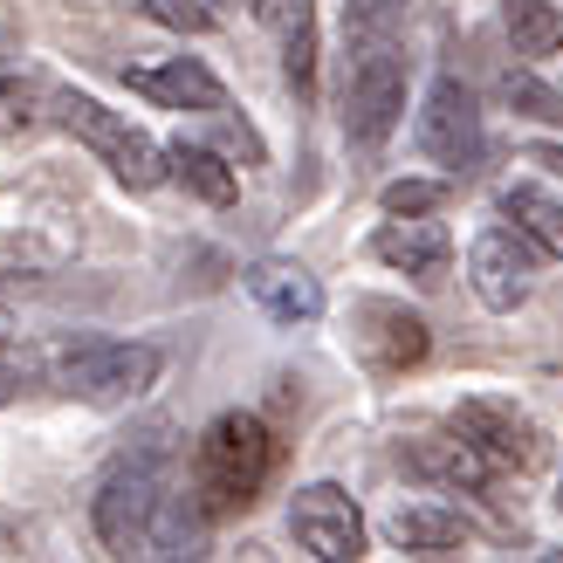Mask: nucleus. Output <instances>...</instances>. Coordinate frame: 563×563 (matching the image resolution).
Instances as JSON below:
<instances>
[{
  "mask_svg": "<svg viewBox=\"0 0 563 563\" xmlns=\"http://www.w3.org/2000/svg\"><path fill=\"white\" fill-rule=\"evenodd\" d=\"M145 21H158V27H173V35H207L213 27V8L207 0H131Z\"/></svg>",
  "mask_w": 563,
  "mask_h": 563,
  "instance_id": "22",
  "label": "nucleus"
},
{
  "mask_svg": "<svg viewBox=\"0 0 563 563\" xmlns=\"http://www.w3.org/2000/svg\"><path fill=\"white\" fill-rule=\"evenodd\" d=\"M454 427L482 446L495 467L537 474V467L550 461V433H543L516 399H495V391H474V399H461V406H454Z\"/></svg>",
  "mask_w": 563,
  "mask_h": 563,
  "instance_id": "6",
  "label": "nucleus"
},
{
  "mask_svg": "<svg viewBox=\"0 0 563 563\" xmlns=\"http://www.w3.org/2000/svg\"><path fill=\"white\" fill-rule=\"evenodd\" d=\"M275 474V433L262 412H220L192 446V501L200 516H234L247 509Z\"/></svg>",
  "mask_w": 563,
  "mask_h": 563,
  "instance_id": "1",
  "label": "nucleus"
},
{
  "mask_svg": "<svg viewBox=\"0 0 563 563\" xmlns=\"http://www.w3.org/2000/svg\"><path fill=\"white\" fill-rule=\"evenodd\" d=\"M501 27H509V42L522 63H550L563 48V14L550 0H501Z\"/></svg>",
  "mask_w": 563,
  "mask_h": 563,
  "instance_id": "20",
  "label": "nucleus"
},
{
  "mask_svg": "<svg viewBox=\"0 0 563 563\" xmlns=\"http://www.w3.org/2000/svg\"><path fill=\"white\" fill-rule=\"evenodd\" d=\"M406 118V48L399 42H357L344 69V131L351 145L378 152Z\"/></svg>",
  "mask_w": 563,
  "mask_h": 563,
  "instance_id": "5",
  "label": "nucleus"
},
{
  "mask_svg": "<svg viewBox=\"0 0 563 563\" xmlns=\"http://www.w3.org/2000/svg\"><path fill=\"white\" fill-rule=\"evenodd\" d=\"M419 152L446 165L454 179L482 165V110H474V90L461 76H440L427 103H419Z\"/></svg>",
  "mask_w": 563,
  "mask_h": 563,
  "instance_id": "7",
  "label": "nucleus"
},
{
  "mask_svg": "<svg viewBox=\"0 0 563 563\" xmlns=\"http://www.w3.org/2000/svg\"><path fill=\"white\" fill-rule=\"evenodd\" d=\"M501 220L529 234V247H543L550 262H563V200H550L543 186H509L501 192Z\"/></svg>",
  "mask_w": 563,
  "mask_h": 563,
  "instance_id": "18",
  "label": "nucleus"
},
{
  "mask_svg": "<svg viewBox=\"0 0 563 563\" xmlns=\"http://www.w3.org/2000/svg\"><path fill=\"white\" fill-rule=\"evenodd\" d=\"M372 255L385 268L412 275L419 289H433V282H446L454 241H446V228H440V220H427V213H385V228L372 234Z\"/></svg>",
  "mask_w": 563,
  "mask_h": 563,
  "instance_id": "11",
  "label": "nucleus"
},
{
  "mask_svg": "<svg viewBox=\"0 0 563 563\" xmlns=\"http://www.w3.org/2000/svg\"><path fill=\"white\" fill-rule=\"evenodd\" d=\"M399 21H406V0H351L344 8V42H399Z\"/></svg>",
  "mask_w": 563,
  "mask_h": 563,
  "instance_id": "21",
  "label": "nucleus"
},
{
  "mask_svg": "<svg viewBox=\"0 0 563 563\" xmlns=\"http://www.w3.org/2000/svg\"><path fill=\"white\" fill-rule=\"evenodd\" d=\"M529 165H543V173L563 179V145H529Z\"/></svg>",
  "mask_w": 563,
  "mask_h": 563,
  "instance_id": "26",
  "label": "nucleus"
},
{
  "mask_svg": "<svg viewBox=\"0 0 563 563\" xmlns=\"http://www.w3.org/2000/svg\"><path fill=\"white\" fill-rule=\"evenodd\" d=\"M385 537L406 556H454L467 543V522H461V509H446V501L412 495V501H399V509L385 516Z\"/></svg>",
  "mask_w": 563,
  "mask_h": 563,
  "instance_id": "15",
  "label": "nucleus"
},
{
  "mask_svg": "<svg viewBox=\"0 0 563 563\" xmlns=\"http://www.w3.org/2000/svg\"><path fill=\"white\" fill-rule=\"evenodd\" d=\"M289 537L317 563H357L364 556V516L336 482H309L289 501Z\"/></svg>",
  "mask_w": 563,
  "mask_h": 563,
  "instance_id": "8",
  "label": "nucleus"
},
{
  "mask_svg": "<svg viewBox=\"0 0 563 563\" xmlns=\"http://www.w3.org/2000/svg\"><path fill=\"white\" fill-rule=\"evenodd\" d=\"M48 118L63 124L69 137H82L110 173H118L131 192H145L165 179V145L152 131H137L131 118H118V110H103L97 97H82V90H48Z\"/></svg>",
  "mask_w": 563,
  "mask_h": 563,
  "instance_id": "4",
  "label": "nucleus"
},
{
  "mask_svg": "<svg viewBox=\"0 0 563 563\" xmlns=\"http://www.w3.org/2000/svg\"><path fill=\"white\" fill-rule=\"evenodd\" d=\"M35 364L63 399H82V406H131L165 372L158 344H110V336H63Z\"/></svg>",
  "mask_w": 563,
  "mask_h": 563,
  "instance_id": "2",
  "label": "nucleus"
},
{
  "mask_svg": "<svg viewBox=\"0 0 563 563\" xmlns=\"http://www.w3.org/2000/svg\"><path fill=\"white\" fill-rule=\"evenodd\" d=\"M529 275H537V255H529V234L522 228H488V234H474L467 247V282H474V296H482L488 309H522L529 302Z\"/></svg>",
  "mask_w": 563,
  "mask_h": 563,
  "instance_id": "9",
  "label": "nucleus"
},
{
  "mask_svg": "<svg viewBox=\"0 0 563 563\" xmlns=\"http://www.w3.org/2000/svg\"><path fill=\"white\" fill-rule=\"evenodd\" d=\"M165 179H179L192 200H207V207H228L234 192H241L234 165L220 158L213 145H186V137H173V145H165Z\"/></svg>",
  "mask_w": 563,
  "mask_h": 563,
  "instance_id": "17",
  "label": "nucleus"
},
{
  "mask_svg": "<svg viewBox=\"0 0 563 563\" xmlns=\"http://www.w3.org/2000/svg\"><path fill=\"white\" fill-rule=\"evenodd\" d=\"M21 378H27V357H14V351H8V336H0V406H8L14 391H21Z\"/></svg>",
  "mask_w": 563,
  "mask_h": 563,
  "instance_id": "25",
  "label": "nucleus"
},
{
  "mask_svg": "<svg viewBox=\"0 0 563 563\" xmlns=\"http://www.w3.org/2000/svg\"><path fill=\"white\" fill-rule=\"evenodd\" d=\"M124 82L137 97H152L165 110H192V118H228V90H220V76L207 63H192V55H173V63L158 69H124Z\"/></svg>",
  "mask_w": 563,
  "mask_h": 563,
  "instance_id": "13",
  "label": "nucleus"
},
{
  "mask_svg": "<svg viewBox=\"0 0 563 563\" xmlns=\"http://www.w3.org/2000/svg\"><path fill=\"white\" fill-rule=\"evenodd\" d=\"M241 282H247V296H255L275 323H317L323 317V289H317V275H309L302 262H275L268 255V262L247 268Z\"/></svg>",
  "mask_w": 563,
  "mask_h": 563,
  "instance_id": "16",
  "label": "nucleus"
},
{
  "mask_svg": "<svg viewBox=\"0 0 563 563\" xmlns=\"http://www.w3.org/2000/svg\"><path fill=\"white\" fill-rule=\"evenodd\" d=\"M399 461H406L412 474H427V482L467 488V495H488V482H495V461H488L461 427H454V433H412V440L399 446Z\"/></svg>",
  "mask_w": 563,
  "mask_h": 563,
  "instance_id": "12",
  "label": "nucleus"
},
{
  "mask_svg": "<svg viewBox=\"0 0 563 563\" xmlns=\"http://www.w3.org/2000/svg\"><path fill=\"white\" fill-rule=\"evenodd\" d=\"M0 336H8V317H0Z\"/></svg>",
  "mask_w": 563,
  "mask_h": 563,
  "instance_id": "27",
  "label": "nucleus"
},
{
  "mask_svg": "<svg viewBox=\"0 0 563 563\" xmlns=\"http://www.w3.org/2000/svg\"><path fill=\"white\" fill-rule=\"evenodd\" d=\"M501 90H509L516 118H543V124H563V97H556V90H543L537 76H516V69H509V82H501Z\"/></svg>",
  "mask_w": 563,
  "mask_h": 563,
  "instance_id": "24",
  "label": "nucleus"
},
{
  "mask_svg": "<svg viewBox=\"0 0 563 563\" xmlns=\"http://www.w3.org/2000/svg\"><path fill=\"white\" fill-rule=\"evenodd\" d=\"M262 27L282 48V76L296 82V97L317 90V0H255Z\"/></svg>",
  "mask_w": 563,
  "mask_h": 563,
  "instance_id": "14",
  "label": "nucleus"
},
{
  "mask_svg": "<svg viewBox=\"0 0 563 563\" xmlns=\"http://www.w3.org/2000/svg\"><path fill=\"white\" fill-rule=\"evenodd\" d=\"M446 192H454L446 179H391V186L378 192V207H385V213H440Z\"/></svg>",
  "mask_w": 563,
  "mask_h": 563,
  "instance_id": "23",
  "label": "nucleus"
},
{
  "mask_svg": "<svg viewBox=\"0 0 563 563\" xmlns=\"http://www.w3.org/2000/svg\"><path fill=\"white\" fill-rule=\"evenodd\" d=\"M173 495L165 488V454L158 446H137V454H118L110 474L97 482V543L110 556H152V522L158 501Z\"/></svg>",
  "mask_w": 563,
  "mask_h": 563,
  "instance_id": "3",
  "label": "nucleus"
},
{
  "mask_svg": "<svg viewBox=\"0 0 563 563\" xmlns=\"http://www.w3.org/2000/svg\"><path fill=\"white\" fill-rule=\"evenodd\" d=\"M351 330H357V351L372 357V372H412V364L433 351V330L419 323L406 302L364 296V302L351 309Z\"/></svg>",
  "mask_w": 563,
  "mask_h": 563,
  "instance_id": "10",
  "label": "nucleus"
},
{
  "mask_svg": "<svg viewBox=\"0 0 563 563\" xmlns=\"http://www.w3.org/2000/svg\"><path fill=\"white\" fill-rule=\"evenodd\" d=\"M48 90H55V82H42L27 63H14V55H0V137L35 131L42 110H48Z\"/></svg>",
  "mask_w": 563,
  "mask_h": 563,
  "instance_id": "19",
  "label": "nucleus"
}]
</instances>
